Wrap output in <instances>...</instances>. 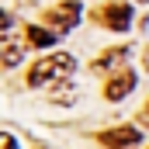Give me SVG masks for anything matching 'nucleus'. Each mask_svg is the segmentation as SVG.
Listing matches in <instances>:
<instances>
[{"instance_id":"nucleus-1","label":"nucleus","mask_w":149,"mask_h":149,"mask_svg":"<svg viewBox=\"0 0 149 149\" xmlns=\"http://www.w3.org/2000/svg\"><path fill=\"white\" fill-rule=\"evenodd\" d=\"M76 70V59L70 52H56V56H45V59H38L35 66H31V73H28V83L31 87H45V83H66L70 73Z\"/></svg>"},{"instance_id":"nucleus-2","label":"nucleus","mask_w":149,"mask_h":149,"mask_svg":"<svg viewBox=\"0 0 149 149\" xmlns=\"http://www.w3.org/2000/svg\"><path fill=\"white\" fill-rule=\"evenodd\" d=\"M132 87H135V70H118V73L104 83V97H108V101H121V97L132 94Z\"/></svg>"},{"instance_id":"nucleus-3","label":"nucleus","mask_w":149,"mask_h":149,"mask_svg":"<svg viewBox=\"0 0 149 149\" xmlns=\"http://www.w3.org/2000/svg\"><path fill=\"white\" fill-rule=\"evenodd\" d=\"M45 21H49L56 31H70L76 21H80V3H73V0H70V3H59L56 10L45 14Z\"/></svg>"},{"instance_id":"nucleus-4","label":"nucleus","mask_w":149,"mask_h":149,"mask_svg":"<svg viewBox=\"0 0 149 149\" xmlns=\"http://www.w3.org/2000/svg\"><path fill=\"white\" fill-rule=\"evenodd\" d=\"M101 142H104V146H111V149H128V146H135V142H139V128H135V125L111 128V132H104V135H101Z\"/></svg>"},{"instance_id":"nucleus-5","label":"nucleus","mask_w":149,"mask_h":149,"mask_svg":"<svg viewBox=\"0 0 149 149\" xmlns=\"http://www.w3.org/2000/svg\"><path fill=\"white\" fill-rule=\"evenodd\" d=\"M101 21H104L108 28H114V31H125V28L132 24V7H128V3H111V7L101 10Z\"/></svg>"},{"instance_id":"nucleus-6","label":"nucleus","mask_w":149,"mask_h":149,"mask_svg":"<svg viewBox=\"0 0 149 149\" xmlns=\"http://www.w3.org/2000/svg\"><path fill=\"white\" fill-rule=\"evenodd\" d=\"M24 45H28V42H21V38H14V35H3L0 49H3V66H7V70L21 63V56H24Z\"/></svg>"},{"instance_id":"nucleus-7","label":"nucleus","mask_w":149,"mask_h":149,"mask_svg":"<svg viewBox=\"0 0 149 149\" xmlns=\"http://www.w3.org/2000/svg\"><path fill=\"white\" fill-rule=\"evenodd\" d=\"M125 56H128V49H114V52H104L97 63H94V70L97 73H108V70H125L121 63H125Z\"/></svg>"},{"instance_id":"nucleus-8","label":"nucleus","mask_w":149,"mask_h":149,"mask_svg":"<svg viewBox=\"0 0 149 149\" xmlns=\"http://www.w3.org/2000/svg\"><path fill=\"white\" fill-rule=\"evenodd\" d=\"M24 42H28V45H35V49H45V45H52V42H56V35H52V31H45V28H38V24H28V28H24Z\"/></svg>"},{"instance_id":"nucleus-9","label":"nucleus","mask_w":149,"mask_h":149,"mask_svg":"<svg viewBox=\"0 0 149 149\" xmlns=\"http://www.w3.org/2000/svg\"><path fill=\"white\" fill-rule=\"evenodd\" d=\"M49 101H56V104H73V101H76V87H73V83H59V87H52Z\"/></svg>"},{"instance_id":"nucleus-10","label":"nucleus","mask_w":149,"mask_h":149,"mask_svg":"<svg viewBox=\"0 0 149 149\" xmlns=\"http://www.w3.org/2000/svg\"><path fill=\"white\" fill-rule=\"evenodd\" d=\"M0 149H17V142H14V135H10L7 128L0 132Z\"/></svg>"},{"instance_id":"nucleus-11","label":"nucleus","mask_w":149,"mask_h":149,"mask_svg":"<svg viewBox=\"0 0 149 149\" xmlns=\"http://www.w3.org/2000/svg\"><path fill=\"white\" fill-rule=\"evenodd\" d=\"M38 149H49V146H38Z\"/></svg>"}]
</instances>
